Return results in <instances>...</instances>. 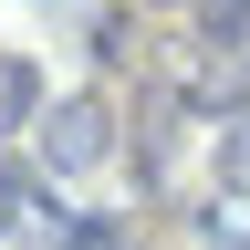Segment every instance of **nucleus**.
Returning a JSON list of instances; mask_svg holds the SVG:
<instances>
[{"mask_svg": "<svg viewBox=\"0 0 250 250\" xmlns=\"http://www.w3.org/2000/svg\"><path fill=\"white\" fill-rule=\"evenodd\" d=\"M52 250H136V229H125L115 208H83V219H62V229H52Z\"/></svg>", "mask_w": 250, "mask_h": 250, "instance_id": "nucleus-2", "label": "nucleus"}, {"mask_svg": "<svg viewBox=\"0 0 250 250\" xmlns=\"http://www.w3.org/2000/svg\"><path fill=\"white\" fill-rule=\"evenodd\" d=\"M198 229H208V250H250V198H219Z\"/></svg>", "mask_w": 250, "mask_h": 250, "instance_id": "nucleus-4", "label": "nucleus"}, {"mask_svg": "<svg viewBox=\"0 0 250 250\" xmlns=\"http://www.w3.org/2000/svg\"><path fill=\"white\" fill-rule=\"evenodd\" d=\"M229 167H240V177H250V125H240V136H229Z\"/></svg>", "mask_w": 250, "mask_h": 250, "instance_id": "nucleus-7", "label": "nucleus"}, {"mask_svg": "<svg viewBox=\"0 0 250 250\" xmlns=\"http://www.w3.org/2000/svg\"><path fill=\"white\" fill-rule=\"evenodd\" d=\"M208 42H250V0H208Z\"/></svg>", "mask_w": 250, "mask_h": 250, "instance_id": "nucleus-5", "label": "nucleus"}, {"mask_svg": "<svg viewBox=\"0 0 250 250\" xmlns=\"http://www.w3.org/2000/svg\"><path fill=\"white\" fill-rule=\"evenodd\" d=\"M104 125H115V115H104V104H94V94H62V104L42 115V156H52V167H62V177H73V167H94V156H104V146H115V136H104Z\"/></svg>", "mask_w": 250, "mask_h": 250, "instance_id": "nucleus-1", "label": "nucleus"}, {"mask_svg": "<svg viewBox=\"0 0 250 250\" xmlns=\"http://www.w3.org/2000/svg\"><path fill=\"white\" fill-rule=\"evenodd\" d=\"M31 115H42V73L21 52H0V125H31Z\"/></svg>", "mask_w": 250, "mask_h": 250, "instance_id": "nucleus-3", "label": "nucleus"}, {"mask_svg": "<svg viewBox=\"0 0 250 250\" xmlns=\"http://www.w3.org/2000/svg\"><path fill=\"white\" fill-rule=\"evenodd\" d=\"M21 198H31V188H21V167H0V219H11Z\"/></svg>", "mask_w": 250, "mask_h": 250, "instance_id": "nucleus-6", "label": "nucleus"}]
</instances>
